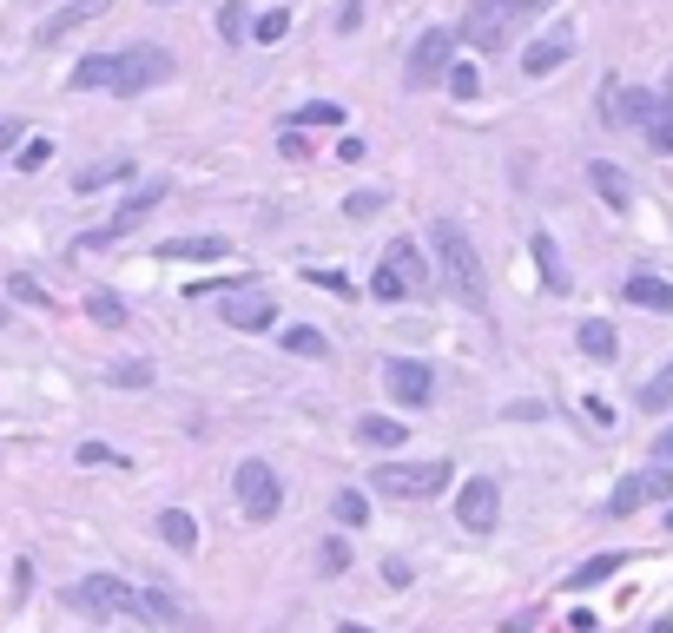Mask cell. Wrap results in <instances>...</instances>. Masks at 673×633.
<instances>
[{
    "label": "cell",
    "instance_id": "cell-14",
    "mask_svg": "<svg viewBox=\"0 0 673 633\" xmlns=\"http://www.w3.org/2000/svg\"><path fill=\"white\" fill-rule=\"evenodd\" d=\"M568 53H575V33H568V26H555V33L529 40V53H522V73H529V79H549L555 66H568Z\"/></svg>",
    "mask_w": 673,
    "mask_h": 633
},
{
    "label": "cell",
    "instance_id": "cell-44",
    "mask_svg": "<svg viewBox=\"0 0 673 633\" xmlns=\"http://www.w3.org/2000/svg\"><path fill=\"white\" fill-rule=\"evenodd\" d=\"M278 152H284V159H311V139H304V132H297V125H291V132H284V139H278Z\"/></svg>",
    "mask_w": 673,
    "mask_h": 633
},
{
    "label": "cell",
    "instance_id": "cell-8",
    "mask_svg": "<svg viewBox=\"0 0 673 633\" xmlns=\"http://www.w3.org/2000/svg\"><path fill=\"white\" fill-rule=\"evenodd\" d=\"M231 489H238V509L251 515V522H271L278 509H284V482H278V469L271 462H238V476H231Z\"/></svg>",
    "mask_w": 673,
    "mask_h": 633
},
{
    "label": "cell",
    "instance_id": "cell-18",
    "mask_svg": "<svg viewBox=\"0 0 673 633\" xmlns=\"http://www.w3.org/2000/svg\"><path fill=\"white\" fill-rule=\"evenodd\" d=\"M99 13H106V0H73V7H59V13H53V20L40 26V40L53 46V40H66L73 26H86V20H99Z\"/></svg>",
    "mask_w": 673,
    "mask_h": 633
},
{
    "label": "cell",
    "instance_id": "cell-7",
    "mask_svg": "<svg viewBox=\"0 0 673 633\" xmlns=\"http://www.w3.org/2000/svg\"><path fill=\"white\" fill-rule=\"evenodd\" d=\"M218 317H225V330L258 337V330H271V324H278V297H271L264 284H231V291L218 297Z\"/></svg>",
    "mask_w": 673,
    "mask_h": 633
},
{
    "label": "cell",
    "instance_id": "cell-38",
    "mask_svg": "<svg viewBox=\"0 0 673 633\" xmlns=\"http://www.w3.org/2000/svg\"><path fill=\"white\" fill-rule=\"evenodd\" d=\"M218 33H225L231 46H238V40H251V33H245V7H238V0H231V7L218 13Z\"/></svg>",
    "mask_w": 673,
    "mask_h": 633
},
{
    "label": "cell",
    "instance_id": "cell-16",
    "mask_svg": "<svg viewBox=\"0 0 673 633\" xmlns=\"http://www.w3.org/2000/svg\"><path fill=\"white\" fill-rule=\"evenodd\" d=\"M139 621H152V627H192V614L165 588H139Z\"/></svg>",
    "mask_w": 673,
    "mask_h": 633
},
{
    "label": "cell",
    "instance_id": "cell-49",
    "mask_svg": "<svg viewBox=\"0 0 673 633\" xmlns=\"http://www.w3.org/2000/svg\"><path fill=\"white\" fill-rule=\"evenodd\" d=\"M654 462H667V469H673V429H661V436H654Z\"/></svg>",
    "mask_w": 673,
    "mask_h": 633
},
{
    "label": "cell",
    "instance_id": "cell-50",
    "mask_svg": "<svg viewBox=\"0 0 673 633\" xmlns=\"http://www.w3.org/2000/svg\"><path fill=\"white\" fill-rule=\"evenodd\" d=\"M661 99H667V106H673V66H667V92H661Z\"/></svg>",
    "mask_w": 673,
    "mask_h": 633
},
{
    "label": "cell",
    "instance_id": "cell-55",
    "mask_svg": "<svg viewBox=\"0 0 673 633\" xmlns=\"http://www.w3.org/2000/svg\"><path fill=\"white\" fill-rule=\"evenodd\" d=\"M152 7H159V0H152Z\"/></svg>",
    "mask_w": 673,
    "mask_h": 633
},
{
    "label": "cell",
    "instance_id": "cell-43",
    "mask_svg": "<svg viewBox=\"0 0 673 633\" xmlns=\"http://www.w3.org/2000/svg\"><path fill=\"white\" fill-rule=\"evenodd\" d=\"M383 581H390V588H410V581H416V568H410L403 555H390V561H383Z\"/></svg>",
    "mask_w": 673,
    "mask_h": 633
},
{
    "label": "cell",
    "instance_id": "cell-34",
    "mask_svg": "<svg viewBox=\"0 0 673 633\" xmlns=\"http://www.w3.org/2000/svg\"><path fill=\"white\" fill-rule=\"evenodd\" d=\"M443 86H449L456 99H476V92H482V73H476L469 59H449V79H443Z\"/></svg>",
    "mask_w": 673,
    "mask_h": 633
},
{
    "label": "cell",
    "instance_id": "cell-31",
    "mask_svg": "<svg viewBox=\"0 0 673 633\" xmlns=\"http://www.w3.org/2000/svg\"><path fill=\"white\" fill-rule=\"evenodd\" d=\"M86 317H93L99 330H119V324H126V304H119L112 291H93V297H86Z\"/></svg>",
    "mask_w": 673,
    "mask_h": 633
},
{
    "label": "cell",
    "instance_id": "cell-1",
    "mask_svg": "<svg viewBox=\"0 0 673 633\" xmlns=\"http://www.w3.org/2000/svg\"><path fill=\"white\" fill-rule=\"evenodd\" d=\"M430 244H436V264H443L449 291H456L463 304H482V297H489V284H482V258H476L469 231H463L456 218H443V225H430Z\"/></svg>",
    "mask_w": 673,
    "mask_h": 633
},
{
    "label": "cell",
    "instance_id": "cell-10",
    "mask_svg": "<svg viewBox=\"0 0 673 633\" xmlns=\"http://www.w3.org/2000/svg\"><path fill=\"white\" fill-rule=\"evenodd\" d=\"M449 59H456V33H449V26H430V33L410 46V73H403V79H410L416 92H423V86H443V79H449Z\"/></svg>",
    "mask_w": 673,
    "mask_h": 633
},
{
    "label": "cell",
    "instance_id": "cell-5",
    "mask_svg": "<svg viewBox=\"0 0 673 633\" xmlns=\"http://www.w3.org/2000/svg\"><path fill=\"white\" fill-rule=\"evenodd\" d=\"M159 79H172V53H165V46H152V40H139V46L112 53V86H106V92L132 99V92H152Z\"/></svg>",
    "mask_w": 673,
    "mask_h": 633
},
{
    "label": "cell",
    "instance_id": "cell-28",
    "mask_svg": "<svg viewBox=\"0 0 673 633\" xmlns=\"http://www.w3.org/2000/svg\"><path fill=\"white\" fill-rule=\"evenodd\" d=\"M291 125H297V132H317V125H344V106H337V99H311V106H297V112H291Z\"/></svg>",
    "mask_w": 673,
    "mask_h": 633
},
{
    "label": "cell",
    "instance_id": "cell-45",
    "mask_svg": "<svg viewBox=\"0 0 673 633\" xmlns=\"http://www.w3.org/2000/svg\"><path fill=\"white\" fill-rule=\"evenodd\" d=\"M79 462L99 469V462H119V449H106V443H79Z\"/></svg>",
    "mask_w": 673,
    "mask_h": 633
},
{
    "label": "cell",
    "instance_id": "cell-32",
    "mask_svg": "<svg viewBox=\"0 0 673 633\" xmlns=\"http://www.w3.org/2000/svg\"><path fill=\"white\" fill-rule=\"evenodd\" d=\"M667 403H673V357L648 376V383H641V410H667Z\"/></svg>",
    "mask_w": 673,
    "mask_h": 633
},
{
    "label": "cell",
    "instance_id": "cell-21",
    "mask_svg": "<svg viewBox=\"0 0 673 633\" xmlns=\"http://www.w3.org/2000/svg\"><path fill=\"white\" fill-rule=\"evenodd\" d=\"M357 443H363V449H403L410 429H403L397 416H363V423H357Z\"/></svg>",
    "mask_w": 673,
    "mask_h": 633
},
{
    "label": "cell",
    "instance_id": "cell-39",
    "mask_svg": "<svg viewBox=\"0 0 673 633\" xmlns=\"http://www.w3.org/2000/svg\"><path fill=\"white\" fill-rule=\"evenodd\" d=\"M344 211H350V218H377V211H383V192H350Z\"/></svg>",
    "mask_w": 673,
    "mask_h": 633
},
{
    "label": "cell",
    "instance_id": "cell-17",
    "mask_svg": "<svg viewBox=\"0 0 673 633\" xmlns=\"http://www.w3.org/2000/svg\"><path fill=\"white\" fill-rule=\"evenodd\" d=\"M159 258H172V264H211V258H225V238H165Z\"/></svg>",
    "mask_w": 673,
    "mask_h": 633
},
{
    "label": "cell",
    "instance_id": "cell-13",
    "mask_svg": "<svg viewBox=\"0 0 673 633\" xmlns=\"http://www.w3.org/2000/svg\"><path fill=\"white\" fill-rule=\"evenodd\" d=\"M383 390H390V403L423 410V403L436 396V370H430V363H416V357H390V363H383Z\"/></svg>",
    "mask_w": 673,
    "mask_h": 633
},
{
    "label": "cell",
    "instance_id": "cell-46",
    "mask_svg": "<svg viewBox=\"0 0 673 633\" xmlns=\"http://www.w3.org/2000/svg\"><path fill=\"white\" fill-rule=\"evenodd\" d=\"M20 139H26V125H20V119H0V159L20 152Z\"/></svg>",
    "mask_w": 673,
    "mask_h": 633
},
{
    "label": "cell",
    "instance_id": "cell-26",
    "mask_svg": "<svg viewBox=\"0 0 673 633\" xmlns=\"http://www.w3.org/2000/svg\"><path fill=\"white\" fill-rule=\"evenodd\" d=\"M575 343H582V350H588L595 363H615V350H621V337H615V324H601V317H588Z\"/></svg>",
    "mask_w": 673,
    "mask_h": 633
},
{
    "label": "cell",
    "instance_id": "cell-4",
    "mask_svg": "<svg viewBox=\"0 0 673 633\" xmlns=\"http://www.w3.org/2000/svg\"><path fill=\"white\" fill-rule=\"evenodd\" d=\"M456 482V462H383V469H370V489H383V495H397V502H430V495H443Z\"/></svg>",
    "mask_w": 673,
    "mask_h": 633
},
{
    "label": "cell",
    "instance_id": "cell-25",
    "mask_svg": "<svg viewBox=\"0 0 673 633\" xmlns=\"http://www.w3.org/2000/svg\"><path fill=\"white\" fill-rule=\"evenodd\" d=\"M529 251H535V264H542V284H549V291H568V271H562L555 238H549V231H535V238H529Z\"/></svg>",
    "mask_w": 673,
    "mask_h": 633
},
{
    "label": "cell",
    "instance_id": "cell-6",
    "mask_svg": "<svg viewBox=\"0 0 673 633\" xmlns=\"http://www.w3.org/2000/svg\"><path fill=\"white\" fill-rule=\"evenodd\" d=\"M66 601L79 614H99V621H139V588H126L119 575H86Z\"/></svg>",
    "mask_w": 673,
    "mask_h": 633
},
{
    "label": "cell",
    "instance_id": "cell-9",
    "mask_svg": "<svg viewBox=\"0 0 673 633\" xmlns=\"http://www.w3.org/2000/svg\"><path fill=\"white\" fill-rule=\"evenodd\" d=\"M654 502H673V469L667 462H654V469H634L615 495H608V515L621 522V515H634V509H654Z\"/></svg>",
    "mask_w": 673,
    "mask_h": 633
},
{
    "label": "cell",
    "instance_id": "cell-11",
    "mask_svg": "<svg viewBox=\"0 0 673 633\" xmlns=\"http://www.w3.org/2000/svg\"><path fill=\"white\" fill-rule=\"evenodd\" d=\"M661 112H667V99L648 92V86H608V92H601V119H608V125H641V132H648Z\"/></svg>",
    "mask_w": 673,
    "mask_h": 633
},
{
    "label": "cell",
    "instance_id": "cell-37",
    "mask_svg": "<svg viewBox=\"0 0 673 633\" xmlns=\"http://www.w3.org/2000/svg\"><path fill=\"white\" fill-rule=\"evenodd\" d=\"M7 291H13L20 304H33V310H53V291H46V284H33V277H7Z\"/></svg>",
    "mask_w": 673,
    "mask_h": 633
},
{
    "label": "cell",
    "instance_id": "cell-48",
    "mask_svg": "<svg viewBox=\"0 0 673 633\" xmlns=\"http://www.w3.org/2000/svg\"><path fill=\"white\" fill-rule=\"evenodd\" d=\"M357 20H363V0H344V13H337V26H344V33H350V26H357Z\"/></svg>",
    "mask_w": 673,
    "mask_h": 633
},
{
    "label": "cell",
    "instance_id": "cell-54",
    "mask_svg": "<svg viewBox=\"0 0 673 633\" xmlns=\"http://www.w3.org/2000/svg\"><path fill=\"white\" fill-rule=\"evenodd\" d=\"M469 7H482V0H469Z\"/></svg>",
    "mask_w": 673,
    "mask_h": 633
},
{
    "label": "cell",
    "instance_id": "cell-51",
    "mask_svg": "<svg viewBox=\"0 0 673 633\" xmlns=\"http://www.w3.org/2000/svg\"><path fill=\"white\" fill-rule=\"evenodd\" d=\"M337 633H370V627H357V621H350V627H337Z\"/></svg>",
    "mask_w": 673,
    "mask_h": 633
},
{
    "label": "cell",
    "instance_id": "cell-27",
    "mask_svg": "<svg viewBox=\"0 0 673 633\" xmlns=\"http://www.w3.org/2000/svg\"><path fill=\"white\" fill-rule=\"evenodd\" d=\"M99 86H112V53H86L73 66V92H99Z\"/></svg>",
    "mask_w": 673,
    "mask_h": 633
},
{
    "label": "cell",
    "instance_id": "cell-52",
    "mask_svg": "<svg viewBox=\"0 0 673 633\" xmlns=\"http://www.w3.org/2000/svg\"><path fill=\"white\" fill-rule=\"evenodd\" d=\"M0 330H7V304H0Z\"/></svg>",
    "mask_w": 673,
    "mask_h": 633
},
{
    "label": "cell",
    "instance_id": "cell-33",
    "mask_svg": "<svg viewBox=\"0 0 673 633\" xmlns=\"http://www.w3.org/2000/svg\"><path fill=\"white\" fill-rule=\"evenodd\" d=\"M284 33H291V13H284V7H271V13L251 20V40H258V46H278Z\"/></svg>",
    "mask_w": 673,
    "mask_h": 633
},
{
    "label": "cell",
    "instance_id": "cell-22",
    "mask_svg": "<svg viewBox=\"0 0 673 633\" xmlns=\"http://www.w3.org/2000/svg\"><path fill=\"white\" fill-rule=\"evenodd\" d=\"M159 542H165L172 555H192V548H198V522H192L185 509H165V515H159Z\"/></svg>",
    "mask_w": 673,
    "mask_h": 633
},
{
    "label": "cell",
    "instance_id": "cell-23",
    "mask_svg": "<svg viewBox=\"0 0 673 633\" xmlns=\"http://www.w3.org/2000/svg\"><path fill=\"white\" fill-rule=\"evenodd\" d=\"M628 568V555H595V561H582L575 575H568V594H588V588H601V581H615Z\"/></svg>",
    "mask_w": 673,
    "mask_h": 633
},
{
    "label": "cell",
    "instance_id": "cell-47",
    "mask_svg": "<svg viewBox=\"0 0 673 633\" xmlns=\"http://www.w3.org/2000/svg\"><path fill=\"white\" fill-rule=\"evenodd\" d=\"M33 594V561H13V601H26Z\"/></svg>",
    "mask_w": 673,
    "mask_h": 633
},
{
    "label": "cell",
    "instance_id": "cell-30",
    "mask_svg": "<svg viewBox=\"0 0 673 633\" xmlns=\"http://www.w3.org/2000/svg\"><path fill=\"white\" fill-rule=\"evenodd\" d=\"M106 383H112V390H145V383H152V363H145V357H126V363H106Z\"/></svg>",
    "mask_w": 673,
    "mask_h": 633
},
{
    "label": "cell",
    "instance_id": "cell-20",
    "mask_svg": "<svg viewBox=\"0 0 673 633\" xmlns=\"http://www.w3.org/2000/svg\"><path fill=\"white\" fill-rule=\"evenodd\" d=\"M159 198H165V185H139V192H132V198L112 211V238H126V231H132L145 211H159Z\"/></svg>",
    "mask_w": 673,
    "mask_h": 633
},
{
    "label": "cell",
    "instance_id": "cell-35",
    "mask_svg": "<svg viewBox=\"0 0 673 633\" xmlns=\"http://www.w3.org/2000/svg\"><path fill=\"white\" fill-rule=\"evenodd\" d=\"M330 515H337V522H344V528H363V522H370V502H363V495H357V489H344V495H337V502H330Z\"/></svg>",
    "mask_w": 673,
    "mask_h": 633
},
{
    "label": "cell",
    "instance_id": "cell-3",
    "mask_svg": "<svg viewBox=\"0 0 673 633\" xmlns=\"http://www.w3.org/2000/svg\"><path fill=\"white\" fill-rule=\"evenodd\" d=\"M423 284H430V271H423V244L416 238H397L383 251V264L370 271V297H383V304H410V297H423Z\"/></svg>",
    "mask_w": 673,
    "mask_h": 633
},
{
    "label": "cell",
    "instance_id": "cell-40",
    "mask_svg": "<svg viewBox=\"0 0 673 633\" xmlns=\"http://www.w3.org/2000/svg\"><path fill=\"white\" fill-rule=\"evenodd\" d=\"M317 568H324V575H344V568H350V548H344V542H324Z\"/></svg>",
    "mask_w": 673,
    "mask_h": 633
},
{
    "label": "cell",
    "instance_id": "cell-42",
    "mask_svg": "<svg viewBox=\"0 0 673 633\" xmlns=\"http://www.w3.org/2000/svg\"><path fill=\"white\" fill-rule=\"evenodd\" d=\"M311 284H324V291H330V297H357V284H350V277H344V271H317V277H311Z\"/></svg>",
    "mask_w": 673,
    "mask_h": 633
},
{
    "label": "cell",
    "instance_id": "cell-24",
    "mask_svg": "<svg viewBox=\"0 0 673 633\" xmlns=\"http://www.w3.org/2000/svg\"><path fill=\"white\" fill-rule=\"evenodd\" d=\"M278 343H284L291 357H317V363L330 357V337H324L317 324H291V330H278Z\"/></svg>",
    "mask_w": 673,
    "mask_h": 633
},
{
    "label": "cell",
    "instance_id": "cell-19",
    "mask_svg": "<svg viewBox=\"0 0 673 633\" xmlns=\"http://www.w3.org/2000/svg\"><path fill=\"white\" fill-rule=\"evenodd\" d=\"M588 185H595V192H601V198H608L615 211H628V205H634V192H628L621 165H608V159H595V165H588Z\"/></svg>",
    "mask_w": 673,
    "mask_h": 633
},
{
    "label": "cell",
    "instance_id": "cell-36",
    "mask_svg": "<svg viewBox=\"0 0 673 633\" xmlns=\"http://www.w3.org/2000/svg\"><path fill=\"white\" fill-rule=\"evenodd\" d=\"M53 159V139H20V152H13V172H40Z\"/></svg>",
    "mask_w": 673,
    "mask_h": 633
},
{
    "label": "cell",
    "instance_id": "cell-29",
    "mask_svg": "<svg viewBox=\"0 0 673 633\" xmlns=\"http://www.w3.org/2000/svg\"><path fill=\"white\" fill-rule=\"evenodd\" d=\"M126 178H132V165L112 159V165H86V172L73 178V192H99V185H126Z\"/></svg>",
    "mask_w": 673,
    "mask_h": 633
},
{
    "label": "cell",
    "instance_id": "cell-15",
    "mask_svg": "<svg viewBox=\"0 0 673 633\" xmlns=\"http://www.w3.org/2000/svg\"><path fill=\"white\" fill-rule=\"evenodd\" d=\"M621 297L641 304V310H673V284L667 277H654V271H634V277L621 284Z\"/></svg>",
    "mask_w": 673,
    "mask_h": 633
},
{
    "label": "cell",
    "instance_id": "cell-53",
    "mask_svg": "<svg viewBox=\"0 0 673 633\" xmlns=\"http://www.w3.org/2000/svg\"><path fill=\"white\" fill-rule=\"evenodd\" d=\"M667 535H673V509H667Z\"/></svg>",
    "mask_w": 673,
    "mask_h": 633
},
{
    "label": "cell",
    "instance_id": "cell-12",
    "mask_svg": "<svg viewBox=\"0 0 673 633\" xmlns=\"http://www.w3.org/2000/svg\"><path fill=\"white\" fill-rule=\"evenodd\" d=\"M456 522H463L476 542H489V535L502 528V489H496L489 476H476V482L456 495Z\"/></svg>",
    "mask_w": 673,
    "mask_h": 633
},
{
    "label": "cell",
    "instance_id": "cell-2",
    "mask_svg": "<svg viewBox=\"0 0 673 633\" xmlns=\"http://www.w3.org/2000/svg\"><path fill=\"white\" fill-rule=\"evenodd\" d=\"M542 7H555V0H482V7H469L463 40H469L476 53H502V46L515 40V26H522V20H535Z\"/></svg>",
    "mask_w": 673,
    "mask_h": 633
},
{
    "label": "cell",
    "instance_id": "cell-41",
    "mask_svg": "<svg viewBox=\"0 0 673 633\" xmlns=\"http://www.w3.org/2000/svg\"><path fill=\"white\" fill-rule=\"evenodd\" d=\"M648 145H654V152H673V106L654 119V125H648Z\"/></svg>",
    "mask_w": 673,
    "mask_h": 633
}]
</instances>
